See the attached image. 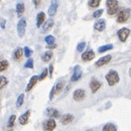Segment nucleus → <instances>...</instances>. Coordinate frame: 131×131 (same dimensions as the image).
Returning <instances> with one entry per match:
<instances>
[{
  "mask_svg": "<svg viewBox=\"0 0 131 131\" xmlns=\"http://www.w3.org/2000/svg\"><path fill=\"white\" fill-rule=\"evenodd\" d=\"M23 55V49L21 47H18L15 49L13 53V58L15 61H19L21 60Z\"/></svg>",
  "mask_w": 131,
  "mask_h": 131,
  "instance_id": "nucleus-21",
  "label": "nucleus"
},
{
  "mask_svg": "<svg viewBox=\"0 0 131 131\" xmlns=\"http://www.w3.org/2000/svg\"><path fill=\"white\" fill-rule=\"evenodd\" d=\"M0 2H1V0H0Z\"/></svg>",
  "mask_w": 131,
  "mask_h": 131,
  "instance_id": "nucleus-42",
  "label": "nucleus"
},
{
  "mask_svg": "<svg viewBox=\"0 0 131 131\" xmlns=\"http://www.w3.org/2000/svg\"><path fill=\"white\" fill-rule=\"evenodd\" d=\"M129 34H130L129 29L126 28V27H123V28L120 29L118 31V36L119 40L122 42H125L127 40V37H129Z\"/></svg>",
  "mask_w": 131,
  "mask_h": 131,
  "instance_id": "nucleus-10",
  "label": "nucleus"
},
{
  "mask_svg": "<svg viewBox=\"0 0 131 131\" xmlns=\"http://www.w3.org/2000/svg\"><path fill=\"white\" fill-rule=\"evenodd\" d=\"M38 81V75H33L31 78H30L29 83H27V86H26V91L27 92H29V91H31L33 89V88L36 85V83H37Z\"/></svg>",
  "mask_w": 131,
  "mask_h": 131,
  "instance_id": "nucleus-19",
  "label": "nucleus"
},
{
  "mask_svg": "<svg viewBox=\"0 0 131 131\" xmlns=\"http://www.w3.org/2000/svg\"><path fill=\"white\" fill-rule=\"evenodd\" d=\"M7 83H8V80H7L6 77L3 75L0 76V90H2L3 88H5L7 85Z\"/></svg>",
  "mask_w": 131,
  "mask_h": 131,
  "instance_id": "nucleus-31",
  "label": "nucleus"
},
{
  "mask_svg": "<svg viewBox=\"0 0 131 131\" xmlns=\"http://www.w3.org/2000/svg\"><path fill=\"white\" fill-rule=\"evenodd\" d=\"M30 114H31V111L28 110L24 114H22L21 115V116L18 118V122L20 123V125L25 126L27 124L28 122H29V118L30 117Z\"/></svg>",
  "mask_w": 131,
  "mask_h": 131,
  "instance_id": "nucleus-13",
  "label": "nucleus"
},
{
  "mask_svg": "<svg viewBox=\"0 0 131 131\" xmlns=\"http://www.w3.org/2000/svg\"><path fill=\"white\" fill-rule=\"evenodd\" d=\"M129 77L131 78V68H129Z\"/></svg>",
  "mask_w": 131,
  "mask_h": 131,
  "instance_id": "nucleus-41",
  "label": "nucleus"
},
{
  "mask_svg": "<svg viewBox=\"0 0 131 131\" xmlns=\"http://www.w3.org/2000/svg\"><path fill=\"white\" fill-rule=\"evenodd\" d=\"M102 0H89L88 2V6L92 7V8H96L98 7L101 3Z\"/></svg>",
  "mask_w": 131,
  "mask_h": 131,
  "instance_id": "nucleus-30",
  "label": "nucleus"
},
{
  "mask_svg": "<svg viewBox=\"0 0 131 131\" xmlns=\"http://www.w3.org/2000/svg\"><path fill=\"white\" fill-rule=\"evenodd\" d=\"M52 57H53V52L51 50L46 51L44 53H42V55H41V60H42V61H44V62L47 63V62H49V61L52 59Z\"/></svg>",
  "mask_w": 131,
  "mask_h": 131,
  "instance_id": "nucleus-22",
  "label": "nucleus"
},
{
  "mask_svg": "<svg viewBox=\"0 0 131 131\" xmlns=\"http://www.w3.org/2000/svg\"><path fill=\"white\" fill-rule=\"evenodd\" d=\"M34 67V59L33 58H29L26 62L24 64V68H29V69H33Z\"/></svg>",
  "mask_w": 131,
  "mask_h": 131,
  "instance_id": "nucleus-29",
  "label": "nucleus"
},
{
  "mask_svg": "<svg viewBox=\"0 0 131 131\" xmlns=\"http://www.w3.org/2000/svg\"><path fill=\"white\" fill-rule=\"evenodd\" d=\"M33 3H34V5L35 6L36 8H37V7L41 5V0H33Z\"/></svg>",
  "mask_w": 131,
  "mask_h": 131,
  "instance_id": "nucleus-38",
  "label": "nucleus"
},
{
  "mask_svg": "<svg viewBox=\"0 0 131 131\" xmlns=\"http://www.w3.org/2000/svg\"><path fill=\"white\" fill-rule=\"evenodd\" d=\"M86 96V92L83 89H77L74 91L72 94V99L75 102H81Z\"/></svg>",
  "mask_w": 131,
  "mask_h": 131,
  "instance_id": "nucleus-6",
  "label": "nucleus"
},
{
  "mask_svg": "<svg viewBox=\"0 0 131 131\" xmlns=\"http://www.w3.org/2000/svg\"><path fill=\"white\" fill-rule=\"evenodd\" d=\"M131 15V10L130 9H123L122 10L118 16L117 22L118 23H125L129 18Z\"/></svg>",
  "mask_w": 131,
  "mask_h": 131,
  "instance_id": "nucleus-5",
  "label": "nucleus"
},
{
  "mask_svg": "<svg viewBox=\"0 0 131 131\" xmlns=\"http://www.w3.org/2000/svg\"><path fill=\"white\" fill-rule=\"evenodd\" d=\"M111 59H112L111 55H110V54L106 55V56H104V57H103L101 58H99L96 61V62L95 63V64L96 67H102V66H103L105 64H108L110 61L111 60Z\"/></svg>",
  "mask_w": 131,
  "mask_h": 131,
  "instance_id": "nucleus-12",
  "label": "nucleus"
},
{
  "mask_svg": "<svg viewBox=\"0 0 131 131\" xmlns=\"http://www.w3.org/2000/svg\"><path fill=\"white\" fill-rule=\"evenodd\" d=\"M106 10L109 15H114L118 10V0H106Z\"/></svg>",
  "mask_w": 131,
  "mask_h": 131,
  "instance_id": "nucleus-2",
  "label": "nucleus"
},
{
  "mask_svg": "<svg viewBox=\"0 0 131 131\" xmlns=\"http://www.w3.org/2000/svg\"><path fill=\"white\" fill-rule=\"evenodd\" d=\"M48 75V69L47 68H44V70L41 72V73L38 75V81H42L44 80Z\"/></svg>",
  "mask_w": 131,
  "mask_h": 131,
  "instance_id": "nucleus-32",
  "label": "nucleus"
},
{
  "mask_svg": "<svg viewBox=\"0 0 131 131\" xmlns=\"http://www.w3.org/2000/svg\"><path fill=\"white\" fill-rule=\"evenodd\" d=\"M55 41H56V38L53 37L52 35H48L47 37H45V41L47 43L48 45H51V44L55 43Z\"/></svg>",
  "mask_w": 131,
  "mask_h": 131,
  "instance_id": "nucleus-33",
  "label": "nucleus"
},
{
  "mask_svg": "<svg viewBox=\"0 0 131 131\" xmlns=\"http://www.w3.org/2000/svg\"><path fill=\"white\" fill-rule=\"evenodd\" d=\"M103 12H104V10H103V9L97 10H95V11L93 13V14H92V17H93L94 18H99L103 15Z\"/></svg>",
  "mask_w": 131,
  "mask_h": 131,
  "instance_id": "nucleus-34",
  "label": "nucleus"
},
{
  "mask_svg": "<svg viewBox=\"0 0 131 131\" xmlns=\"http://www.w3.org/2000/svg\"><path fill=\"white\" fill-rule=\"evenodd\" d=\"M53 26H54V21H53V19L50 18L48 21H46L44 23V25L42 26V29H41L42 33H44V34L48 33L49 30L52 28Z\"/></svg>",
  "mask_w": 131,
  "mask_h": 131,
  "instance_id": "nucleus-18",
  "label": "nucleus"
},
{
  "mask_svg": "<svg viewBox=\"0 0 131 131\" xmlns=\"http://www.w3.org/2000/svg\"><path fill=\"white\" fill-rule=\"evenodd\" d=\"M23 52L25 53V57H27V58H29L30 56H31L32 54H33V51H32V49H30L28 46H26V47L23 49Z\"/></svg>",
  "mask_w": 131,
  "mask_h": 131,
  "instance_id": "nucleus-36",
  "label": "nucleus"
},
{
  "mask_svg": "<svg viewBox=\"0 0 131 131\" xmlns=\"http://www.w3.org/2000/svg\"><path fill=\"white\" fill-rule=\"evenodd\" d=\"M103 131H117L118 129L114 124L109 122V123H106V124L103 126Z\"/></svg>",
  "mask_w": 131,
  "mask_h": 131,
  "instance_id": "nucleus-25",
  "label": "nucleus"
},
{
  "mask_svg": "<svg viewBox=\"0 0 131 131\" xmlns=\"http://www.w3.org/2000/svg\"><path fill=\"white\" fill-rule=\"evenodd\" d=\"M106 23L104 19H99L97 21L95 22L94 24V29L99 32H102L106 29Z\"/></svg>",
  "mask_w": 131,
  "mask_h": 131,
  "instance_id": "nucleus-17",
  "label": "nucleus"
},
{
  "mask_svg": "<svg viewBox=\"0 0 131 131\" xmlns=\"http://www.w3.org/2000/svg\"><path fill=\"white\" fill-rule=\"evenodd\" d=\"M5 25H6V21H3L1 23V28H2V29H5Z\"/></svg>",
  "mask_w": 131,
  "mask_h": 131,
  "instance_id": "nucleus-40",
  "label": "nucleus"
},
{
  "mask_svg": "<svg viewBox=\"0 0 131 131\" xmlns=\"http://www.w3.org/2000/svg\"><path fill=\"white\" fill-rule=\"evenodd\" d=\"M25 5L24 3H19L16 5V8H15V10H16V13H17V15H18V17L20 18L21 15L23 14V13L25 12Z\"/></svg>",
  "mask_w": 131,
  "mask_h": 131,
  "instance_id": "nucleus-23",
  "label": "nucleus"
},
{
  "mask_svg": "<svg viewBox=\"0 0 131 131\" xmlns=\"http://www.w3.org/2000/svg\"><path fill=\"white\" fill-rule=\"evenodd\" d=\"M105 78L108 83L109 86H114L120 81V77L118 73L115 70H110L106 75Z\"/></svg>",
  "mask_w": 131,
  "mask_h": 131,
  "instance_id": "nucleus-1",
  "label": "nucleus"
},
{
  "mask_svg": "<svg viewBox=\"0 0 131 131\" xmlns=\"http://www.w3.org/2000/svg\"><path fill=\"white\" fill-rule=\"evenodd\" d=\"M17 118V116L15 114H12L10 116L9 119H8V122H7V127L8 128H12L14 126V122Z\"/></svg>",
  "mask_w": 131,
  "mask_h": 131,
  "instance_id": "nucleus-28",
  "label": "nucleus"
},
{
  "mask_svg": "<svg viewBox=\"0 0 131 131\" xmlns=\"http://www.w3.org/2000/svg\"><path fill=\"white\" fill-rule=\"evenodd\" d=\"M55 48H57V45L55 43L47 45V49H55Z\"/></svg>",
  "mask_w": 131,
  "mask_h": 131,
  "instance_id": "nucleus-39",
  "label": "nucleus"
},
{
  "mask_svg": "<svg viewBox=\"0 0 131 131\" xmlns=\"http://www.w3.org/2000/svg\"><path fill=\"white\" fill-rule=\"evenodd\" d=\"M45 20V14L43 11H41L37 15V20H36V26L37 28H40Z\"/></svg>",
  "mask_w": 131,
  "mask_h": 131,
  "instance_id": "nucleus-20",
  "label": "nucleus"
},
{
  "mask_svg": "<svg viewBox=\"0 0 131 131\" xmlns=\"http://www.w3.org/2000/svg\"><path fill=\"white\" fill-rule=\"evenodd\" d=\"M57 127V122L54 118H50L49 119L46 120L43 123V129L48 130V131H52Z\"/></svg>",
  "mask_w": 131,
  "mask_h": 131,
  "instance_id": "nucleus-9",
  "label": "nucleus"
},
{
  "mask_svg": "<svg viewBox=\"0 0 131 131\" xmlns=\"http://www.w3.org/2000/svg\"><path fill=\"white\" fill-rule=\"evenodd\" d=\"M26 26H27V22L25 18H21L18 21V24H17V33L20 38H22L25 36L26 30Z\"/></svg>",
  "mask_w": 131,
  "mask_h": 131,
  "instance_id": "nucleus-3",
  "label": "nucleus"
},
{
  "mask_svg": "<svg viewBox=\"0 0 131 131\" xmlns=\"http://www.w3.org/2000/svg\"><path fill=\"white\" fill-rule=\"evenodd\" d=\"M9 67V62L6 60H0V72L6 70Z\"/></svg>",
  "mask_w": 131,
  "mask_h": 131,
  "instance_id": "nucleus-27",
  "label": "nucleus"
},
{
  "mask_svg": "<svg viewBox=\"0 0 131 131\" xmlns=\"http://www.w3.org/2000/svg\"><path fill=\"white\" fill-rule=\"evenodd\" d=\"M48 72L49 73V76H50V78H52V73H53V65L52 64H49V71Z\"/></svg>",
  "mask_w": 131,
  "mask_h": 131,
  "instance_id": "nucleus-37",
  "label": "nucleus"
},
{
  "mask_svg": "<svg viewBox=\"0 0 131 131\" xmlns=\"http://www.w3.org/2000/svg\"><path fill=\"white\" fill-rule=\"evenodd\" d=\"M64 84L63 82H58L57 84H55L50 91L49 99L52 100L53 98H54V96L57 95L60 91H62V90L64 89Z\"/></svg>",
  "mask_w": 131,
  "mask_h": 131,
  "instance_id": "nucleus-4",
  "label": "nucleus"
},
{
  "mask_svg": "<svg viewBox=\"0 0 131 131\" xmlns=\"http://www.w3.org/2000/svg\"><path fill=\"white\" fill-rule=\"evenodd\" d=\"M82 68L80 65H75L73 68V73L71 77V81L72 82H75L78 81L81 77H82Z\"/></svg>",
  "mask_w": 131,
  "mask_h": 131,
  "instance_id": "nucleus-8",
  "label": "nucleus"
},
{
  "mask_svg": "<svg viewBox=\"0 0 131 131\" xmlns=\"http://www.w3.org/2000/svg\"><path fill=\"white\" fill-rule=\"evenodd\" d=\"M59 6V1L58 0H51L50 6L48 9V14L50 17L55 16Z\"/></svg>",
  "mask_w": 131,
  "mask_h": 131,
  "instance_id": "nucleus-7",
  "label": "nucleus"
},
{
  "mask_svg": "<svg viewBox=\"0 0 131 131\" xmlns=\"http://www.w3.org/2000/svg\"><path fill=\"white\" fill-rule=\"evenodd\" d=\"M113 48H114V45L112 44H107V45H104L100 46V47L98 49V51L99 53H103V52H105L106 51L113 49Z\"/></svg>",
  "mask_w": 131,
  "mask_h": 131,
  "instance_id": "nucleus-24",
  "label": "nucleus"
},
{
  "mask_svg": "<svg viewBox=\"0 0 131 131\" xmlns=\"http://www.w3.org/2000/svg\"><path fill=\"white\" fill-rule=\"evenodd\" d=\"M45 114L47 115L49 118H60V112L55 109L52 108V107H49L45 110Z\"/></svg>",
  "mask_w": 131,
  "mask_h": 131,
  "instance_id": "nucleus-15",
  "label": "nucleus"
},
{
  "mask_svg": "<svg viewBox=\"0 0 131 131\" xmlns=\"http://www.w3.org/2000/svg\"><path fill=\"white\" fill-rule=\"evenodd\" d=\"M102 86V83L99 80H98L96 78H92L91 80L90 81V88L92 93H95L98 91V90L101 88Z\"/></svg>",
  "mask_w": 131,
  "mask_h": 131,
  "instance_id": "nucleus-11",
  "label": "nucleus"
},
{
  "mask_svg": "<svg viewBox=\"0 0 131 131\" xmlns=\"http://www.w3.org/2000/svg\"><path fill=\"white\" fill-rule=\"evenodd\" d=\"M86 47V42L85 41H82V42H80L78 45H77V47H76V49L79 52H82L84 49Z\"/></svg>",
  "mask_w": 131,
  "mask_h": 131,
  "instance_id": "nucleus-35",
  "label": "nucleus"
},
{
  "mask_svg": "<svg viewBox=\"0 0 131 131\" xmlns=\"http://www.w3.org/2000/svg\"><path fill=\"white\" fill-rule=\"evenodd\" d=\"M75 119L74 115L72 114H65L62 117L60 118V123L63 124L64 126H66L69 123H71Z\"/></svg>",
  "mask_w": 131,
  "mask_h": 131,
  "instance_id": "nucleus-16",
  "label": "nucleus"
},
{
  "mask_svg": "<svg viewBox=\"0 0 131 131\" xmlns=\"http://www.w3.org/2000/svg\"><path fill=\"white\" fill-rule=\"evenodd\" d=\"M24 99H25V95L23 93H21L18 95V97L16 100V103H15L17 108H20V107L22 106L23 103H24Z\"/></svg>",
  "mask_w": 131,
  "mask_h": 131,
  "instance_id": "nucleus-26",
  "label": "nucleus"
},
{
  "mask_svg": "<svg viewBox=\"0 0 131 131\" xmlns=\"http://www.w3.org/2000/svg\"><path fill=\"white\" fill-rule=\"evenodd\" d=\"M95 57V52L92 50H88L86 52H84L82 56H81V59L84 62H88V61H91Z\"/></svg>",
  "mask_w": 131,
  "mask_h": 131,
  "instance_id": "nucleus-14",
  "label": "nucleus"
}]
</instances>
